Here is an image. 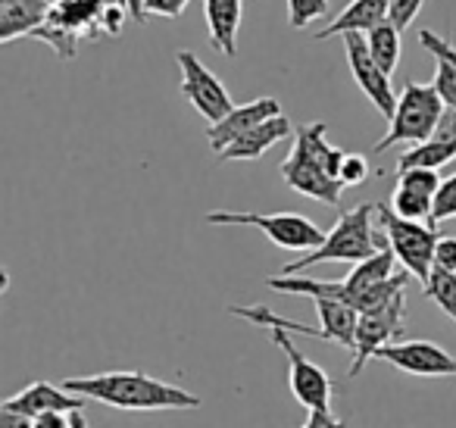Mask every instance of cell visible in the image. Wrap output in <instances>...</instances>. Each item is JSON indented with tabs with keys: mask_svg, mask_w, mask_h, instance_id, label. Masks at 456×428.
<instances>
[{
	"mask_svg": "<svg viewBox=\"0 0 456 428\" xmlns=\"http://www.w3.org/2000/svg\"><path fill=\"white\" fill-rule=\"evenodd\" d=\"M375 203H360V207L341 213V219L331 226V232L325 235V241L313 251H304V257H297L294 263L281 266V276H297L313 266L322 263H362L366 257H372L379 247L387 244L385 232H375Z\"/></svg>",
	"mask_w": 456,
	"mask_h": 428,
	"instance_id": "cell-2",
	"label": "cell"
},
{
	"mask_svg": "<svg viewBox=\"0 0 456 428\" xmlns=\"http://www.w3.org/2000/svg\"><path fill=\"white\" fill-rule=\"evenodd\" d=\"M319 316V328H322V341L338 347H347L354 353L356 344V322H360V309L350 303L338 300V297H310Z\"/></svg>",
	"mask_w": 456,
	"mask_h": 428,
	"instance_id": "cell-14",
	"label": "cell"
},
{
	"mask_svg": "<svg viewBox=\"0 0 456 428\" xmlns=\"http://www.w3.org/2000/svg\"><path fill=\"white\" fill-rule=\"evenodd\" d=\"M447 219H456V172L450 178H441V188L435 194V207H431V226H441Z\"/></svg>",
	"mask_w": 456,
	"mask_h": 428,
	"instance_id": "cell-24",
	"label": "cell"
},
{
	"mask_svg": "<svg viewBox=\"0 0 456 428\" xmlns=\"http://www.w3.org/2000/svg\"><path fill=\"white\" fill-rule=\"evenodd\" d=\"M122 4H126V10H128V16H132L134 22H144L147 16V0H122Z\"/></svg>",
	"mask_w": 456,
	"mask_h": 428,
	"instance_id": "cell-34",
	"label": "cell"
},
{
	"mask_svg": "<svg viewBox=\"0 0 456 428\" xmlns=\"http://www.w3.org/2000/svg\"><path fill=\"white\" fill-rule=\"evenodd\" d=\"M175 63H178V70H182L184 101H188L207 122H219L228 110L235 107L228 88L219 82V76H216L209 66H203L194 51H178Z\"/></svg>",
	"mask_w": 456,
	"mask_h": 428,
	"instance_id": "cell-7",
	"label": "cell"
},
{
	"mask_svg": "<svg viewBox=\"0 0 456 428\" xmlns=\"http://www.w3.org/2000/svg\"><path fill=\"white\" fill-rule=\"evenodd\" d=\"M126 20H132L128 10H126V4H122V0H107V10H103V20H101L103 32L119 35L122 26H126Z\"/></svg>",
	"mask_w": 456,
	"mask_h": 428,
	"instance_id": "cell-29",
	"label": "cell"
},
{
	"mask_svg": "<svg viewBox=\"0 0 456 428\" xmlns=\"http://www.w3.org/2000/svg\"><path fill=\"white\" fill-rule=\"evenodd\" d=\"M435 266L456 272V235H441L435 247Z\"/></svg>",
	"mask_w": 456,
	"mask_h": 428,
	"instance_id": "cell-31",
	"label": "cell"
},
{
	"mask_svg": "<svg viewBox=\"0 0 456 428\" xmlns=\"http://www.w3.org/2000/svg\"><path fill=\"white\" fill-rule=\"evenodd\" d=\"M403 316H406V291H400L397 297L385 303L379 309H366L360 313L356 322V344H354V363H350V378H356L362 372V366L369 359H375V350L387 341H397L403 332Z\"/></svg>",
	"mask_w": 456,
	"mask_h": 428,
	"instance_id": "cell-8",
	"label": "cell"
},
{
	"mask_svg": "<svg viewBox=\"0 0 456 428\" xmlns=\"http://www.w3.org/2000/svg\"><path fill=\"white\" fill-rule=\"evenodd\" d=\"M325 425H341L335 413L329 409H306V428H325Z\"/></svg>",
	"mask_w": 456,
	"mask_h": 428,
	"instance_id": "cell-33",
	"label": "cell"
},
{
	"mask_svg": "<svg viewBox=\"0 0 456 428\" xmlns=\"http://www.w3.org/2000/svg\"><path fill=\"white\" fill-rule=\"evenodd\" d=\"M344 51H347V66L354 76L356 88L372 101V107L379 110L385 119H391L397 110V95L391 88V76L379 66V60L369 51V38L362 32H347L344 35Z\"/></svg>",
	"mask_w": 456,
	"mask_h": 428,
	"instance_id": "cell-11",
	"label": "cell"
},
{
	"mask_svg": "<svg viewBox=\"0 0 456 428\" xmlns=\"http://www.w3.org/2000/svg\"><path fill=\"white\" fill-rule=\"evenodd\" d=\"M450 160H456V138H428L406 151L400 157L397 169H410V166H428V169H441Z\"/></svg>",
	"mask_w": 456,
	"mask_h": 428,
	"instance_id": "cell-20",
	"label": "cell"
},
{
	"mask_svg": "<svg viewBox=\"0 0 456 428\" xmlns=\"http://www.w3.org/2000/svg\"><path fill=\"white\" fill-rule=\"evenodd\" d=\"M375 219H379L391 251L397 253L400 266L412 278H419V284L428 282L431 269H435V247L437 238H441L437 226L425 219H406L391 203H375Z\"/></svg>",
	"mask_w": 456,
	"mask_h": 428,
	"instance_id": "cell-4",
	"label": "cell"
},
{
	"mask_svg": "<svg viewBox=\"0 0 456 428\" xmlns=\"http://www.w3.org/2000/svg\"><path fill=\"white\" fill-rule=\"evenodd\" d=\"M375 359H385L394 369L419 378H456V357L435 341H387L375 350Z\"/></svg>",
	"mask_w": 456,
	"mask_h": 428,
	"instance_id": "cell-12",
	"label": "cell"
},
{
	"mask_svg": "<svg viewBox=\"0 0 456 428\" xmlns=\"http://www.w3.org/2000/svg\"><path fill=\"white\" fill-rule=\"evenodd\" d=\"M291 135H294L291 119H288L285 113H279V116H273V119L254 126L250 132H244L238 141H232L219 157L222 160H260L269 147L279 144V141H285V138H291Z\"/></svg>",
	"mask_w": 456,
	"mask_h": 428,
	"instance_id": "cell-15",
	"label": "cell"
},
{
	"mask_svg": "<svg viewBox=\"0 0 456 428\" xmlns=\"http://www.w3.org/2000/svg\"><path fill=\"white\" fill-rule=\"evenodd\" d=\"M422 291L428 300L437 303V309H441L444 316H450V319L456 322V272L444 269V266H435L428 282L422 284Z\"/></svg>",
	"mask_w": 456,
	"mask_h": 428,
	"instance_id": "cell-22",
	"label": "cell"
},
{
	"mask_svg": "<svg viewBox=\"0 0 456 428\" xmlns=\"http://www.w3.org/2000/svg\"><path fill=\"white\" fill-rule=\"evenodd\" d=\"M244 0H203V13H207L209 45L222 51L225 57L238 54V26H241Z\"/></svg>",
	"mask_w": 456,
	"mask_h": 428,
	"instance_id": "cell-17",
	"label": "cell"
},
{
	"mask_svg": "<svg viewBox=\"0 0 456 428\" xmlns=\"http://www.w3.org/2000/svg\"><path fill=\"white\" fill-rule=\"evenodd\" d=\"M391 207L397 210L400 216H406V219H425V222H428L431 219V207H435V197L419 194V191L397 185V188H394V197H391Z\"/></svg>",
	"mask_w": 456,
	"mask_h": 428,
	"instance_id": "cell-23",
	"label": "cell"
},
{
	"mask_svg": "<svg viewBox=\"0 0 456 428\" xmlns=\"http://www.w3.org/2000/svg\"><path fill=\"white\" fill-rule=\"evenodd\" d=\"M207 226H254L273 244L285 251H313L325 241V232L300 213H241V210H213L203 216Z\"/></svg>",
	"mask_w": 456,
	"mask_h": 428,
	"instance_id": "cell-5",
	"label": "cell"
},
{
	"mask_svg": "<svg viewBox=\"0 0 456 428\" xmlns=\"http://www.w3.org/2000/svg\"><path fill=\"white\" fill-rule=\"evenodd\" d=\"M281 178H285L291 191L313 197V201H322V203H329V207H335V203L341 201V191L347 188L341 178H335L325 169V163L316 157V151L306 144L304 135L294 138L291 153H288V160L281 163Z\"/></svg>",
	"mask_w": 456,
	"mask_h": 428,
	"instance_id": "cell-6",
	"label": "cell"
},
{
	"mask_svg": "<svg viewBox=\"0 0 456 428\" xmlns=\"http://www.w3.org/2000/svg\"><path fill=\"white\" fill-rule=\"evenodd\" d=\"M103 10H107V0H57L47 20L82 35V38H97L103 32Z\"/></svg>",
	"mask_w": 456,
	"mask_h": 428,
	"instance_id": "cell-19",
	"label": "cell"
},
{
	"mask_svg": "<svg viewBox=\"0 0 456 428\" xmlns=\"http://www.w3.org/2000/svg\"><path fill=\"white\" fill-rule=\"evenodd\" d=\"M366 38H369V51H372V57L379 60V66L387 72V76H394L400 51H403V45H400V29L394 26L391 20H385L375 29H369Z\"/></svg>",
	"mask_w": 456,
	"mask_h": 428,
	"instance_id": "cell-21",
	"label": "cell"
},
{
	"mask_svg": "<svg viewBox=\"0 0 456 428\" xmlns=\"http://www.w3.org/2000/svg\"><path fill=\"white\" fill-rule=\"evenodd\" d=\"M387 13H391V0H350V7H344L331 26L316 32V41L335 38V35H347V32H369L379 22H385Z\"/></svg>",
	"mask_w": 456,
	"mask_h": 428,
	"instance_id": "cell-18",
	"label": "cell"
},
{
	"mask_svg": "<svg viewBox=\"0 0 456 428\" xmlns=\"http://www.w3.org/2000/svg\"><path fill=\"white\" fill-rule=\"evenodd\" d=\"M419 10H422V0H391V13H387V20L403 32L406 26H412Z\"/></svg>",
	"mask_w": 456,
	"mask_h": 428,
	"instance_id": "cell-28",
	"label": "cell"
},
{
	"mask_svg": "<svg viewBox=\"0 0 456 428\" xmlns=\"http://www.w3.org/2000/svg\"><path fill=\"white\" fill-rule=\"evenodd\" d=\"M325 10H329V0H288V22L294 29H306L322 20Z\"/></svg>",
	"mask_w": 456,
	"mask_h": 428,
	"instance_id": "cell-25",
	"label": "cell"
},
{
	"mask_svg": "<svg viewBox=\"0 0 456 428\" xmlns=\"http://www.w3.org/2000/svg\"><path fill=\"white\" fill-rule=\"evenodd\" d=\"M338 178H341L347 188H356V185H362L369 178V163L366 157H360V153H344L341 160V169H338Z\"/></svg>",
	"mask_w": 456,
	"mask_h": 428,
	"instance_id": "cell-27",
	"label": "cell"
},
{
	"mask_svg": "<svg viewBox=\"0 0 456 428\" xmlns=\"http://www.w3.org/2000/svg\"><path fill=\"white\" fill-rule=\"evenodd\" d=\"M51 7L47 0H0V41L13 45L16 38H32L51 16Z\"/></svg>",
	"mask_w": 456,
	"mask_h": 428,
	"instance_id": "cell-16",
	"label": "cell"
},
{
	"mask_svg": "<svg viewBox=\"0 0 456 428\" xmlns=\"http://www.w3.org/2000/svg\"><path fill=\"white\" fill-rule=\"evenodd\" d=\"M437 60V70H435V88L437 95H441V101L447 103V107H456V63H450V60L444 57H435Z\"/></svg>",
	"mask_w": 456,
	"mask_h": 428,
	"instance_id": "cell-26",
	"label": "cell"
},
{
	"mask_svg": "<svg viewBox=\"0 0 456 428\" xmlns=\"http://www.w3.org/2000/svg\"><path fill=\"white\" fill-rule=\"evenodd\" d=\"M269 332H273L275 347H281L285 357H288V384H291V394L297 397L300 407L329 409L331 407L329 372L300 353V347L291 341V332H288V328H269Z\"/></svg>",
	"mask_w": 456,
	"mask_h": 428,
	"instance_id": "cell-9",
	"label": "cell"
},
{
	"mask_svg": "<svg viewBox=\"0 0 456 428\" xmlns=\"http://www.w3.org/2000/svg\"><path fill=\"white\" fill-rule=\"evenodd\" d=\"M88 397L76 394L69 388H57L51 382H35L20 394H10L0 403V422L7 428L13 425H35V419H41L51 409H85Z\"/></svg>",
	"mask_w": 456,
	"mask_h": 428,
	"instance_id": "cell-10",
	"label": "cell"
},
{
	"mask_svg": "<svg viewBox=\"0 0 456 428\" xmlns=\"http://www.w3.org/2000/svg\"><path fill=\"white\" fill-rule=\"evenodd\" d=\"M419 45H422L425 51L431 54V57H444V60H450V63H456V51L450 47V41L441 38V35L422 29V32H419Z\"/></svg>",
	"mask_w": 456,
	"mask_h": 428,
	"instance_id": "cell-30",
	"label": "cell"
},
{
	"mask_svg": "<svg viewBox=\"0 0 456 428\" xmlns=\"http://www.w3.org/2000/svg\"><path fill=\"white\" fill-rule=\"evenodd\" d=\"M444 107L435 85H419V82H406L403 91L397 97V110L387 119V132L381 141H375L372 151L385 153L394 144H422L435 135L437 119H441Z\"/></svg>",
	"mask_w": 456,
	"mask_h": 428,
	"instance_id": "cell-3",
	"label": "cell"
},
{
	"mask_svg": "<svg viewBox=\"0 0 456 428\" xmlns=\"http://www.w3.org/2000/svg\"><path fill=\"white\" fill-rule=\"evenodd\" d=\"M279 113H281V103L275 101V97H256V101L244 103V107H232L219 122H209V128H207L209 147H213L216 153H222L232 141L241 138L244 132H250L254 126H260V122L273 119V116H279Z\"/></svg>",
	"mask_w": 456,
	"mask_h": 428,
	"instance_id": "cell-13",
	"label": "cell"
},
{
	"mask_svg": "<svg viewBox=\"0 0 456 428\" xmlns=\"http://www.w3.org/2000/svg\"><path fill=\"white\" fill-rule=\"evenodd\" d=\"M63 388L126 413H157V409H197L200 397L178 384L159 382L147 372H97V375L66 378Z\"/></svg>",
	"mask_w": 456,
	"mask_h": 428,
	"instance_id": "cell-1",
	"label": "cell"
},
{
	"mask_svg": "<svg viewBox=\"0 0 456 428\" xmlns=\"http://www.w3.org/2000/svg\"><path fill=\"white\" fill-rule=\"evenodd\" d=\"M47 4H57V0H47Z\"/></svg>",
	"mask_w": 456,
	"mask_h": 428,
	"instance_id": "cell-35",
	"label": "cell"
},
{
	"mask_svg": "<svg viewBox=\"0 0 456 428\" xmlns=\"http://www.w3.org/2000/svg\"><path fill=\"white\" fill-rule=\"evenodd\" d=\"M191 0H147V13L163 16V20H178L188 10Z\"/></svg>",
	"mask_w": 456,
	"mask_h": 428,
	"instance_id": "cell-32",
	"label": "cell"
}]
</instances>
